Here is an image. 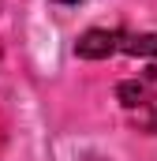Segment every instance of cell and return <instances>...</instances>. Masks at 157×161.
<instances>
[{"instance_id": "7a4b0ae2", "label": "cell", "mask_w": 157, "mask_h": 161, "mask_svg": "<svg viewBox=\"0 0 157 161\" xmlns=\"http://www.w3.org/2000/svg\"><path fill=\"white\" fill-rule=\"evenodd\" d=\"M154 94H157V75H154V79H138V82H120V97H123L127 109H135V105H150Z\"/></svg>"}, {"instance_id": "3957f363", "label": "cell", "mask_w": 157, "mask_h": 161, "mask_svg": "<svg viewBox=\"0 0 157 161\" xmlns=\"http://www.w3.org/2000/svg\"><path fill=\"white\" fill-rule=\"evenodd\" d=\"M60 4H78V0H60Z\"/></svg>"}, {"instance_id": "6da1fadb", "label": "cell", "mask_w": 157, "mask_h": 161, "mask_svg": "<svg viewBox=\"0 0 157 161\" xmlns=\"http://www.w3.org/2000/svg\"><path fill=\"white\" fill-rule=\"evenodd\" d=\"M75 53L82 60H105V56H157V38L154 34H120V30H86L78 38Z\"/></svg>"}]
</instances>
